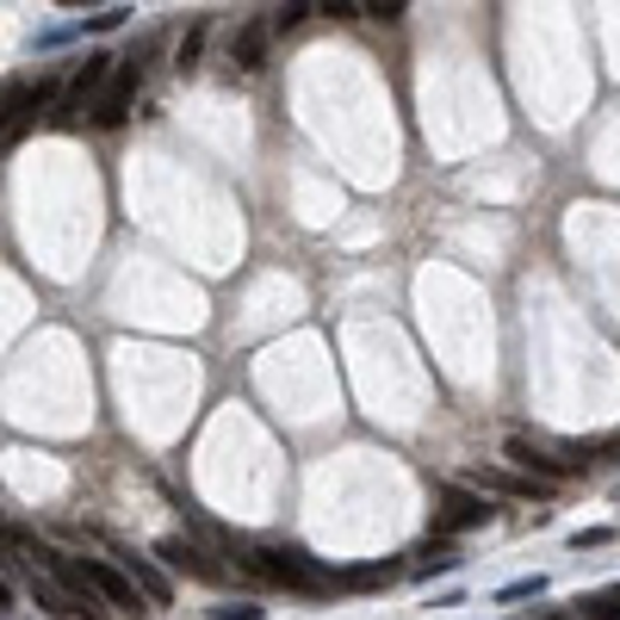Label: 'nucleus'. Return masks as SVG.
<instances>
[{"instance_id":"1","label":"nucleus","mask_w":620,"mask_h":620,"mask_svg":"<svg viewBox=\"0 0 620 620\" xmlns=\"http://www.w3.org/2000/svg\"><path fill=\"white\" fill-rule=\"evenodd\" d=\"M248 577H261V583H279V589H304V596H317V589L341 583L335 571H323L310 552H298V546H255V552L242 558Z\"/></svg>"},{"instance_id":"2","label":"nucleus","mask_w":620,"mask_h":620,"mask_svg":"<svg viewBox=\"0 0 620 620\" xmlns=\"http://www.w3.org/2000/svg\"><path fill=\"white\" fill-rule=\"evenodd\" d=\"M112 75H118V56H106V50H87L81 56V69L69 75V87H62V106L56 112H93L100 100H106V87H112Z\"/></svg>"},{"instance_id":"3","label":"nucleus","mask_w":620,"mask_h":620,"mask_svg":"<svg viewBox=\"0 0 620 620\" xmlns=\"http://www.w3.org/2000/svg\"><path fill=\"white\" fill-rule=\"evenodd\" d=\"M490 521V496H478L472 484H447L441 490V509H434V534H472V527Z\"/></svg>"},{"instance_id":"4","label":"nucleus","mask_w":620,"mask_h":620,"mask_svg":"<svg viewBox=\"0 0 620 620\" xmlns=\"http://www.w3.org/2000/svg\"><path fill=\"white\" fill-rule=\"evenodd\" d=\"M137 87H143V56H124L118 75H112V87H106V100L93 106V124H100V131L124 124V118H131V106H137Z\"/></svg>"},{"instance_id":"5","label":"nucleus","mask_w":620,"mask_h":620,"mask_svg":"<svg viewBox=\"0 0 620 620\" xmlns=\"http://www.w3.org/2000/svg\"><path fill=\"white\" fill-rule=\"evenodd\" d=\"M503 459H509V472H521V478H534V484H552V490L577 472V459H552L546 447H534V441H521V434L503 447Z\"/></svg>"},{"instance_id":"6","label":"nucleus","mask_w":620,"mask_h":620,"mask_svg":"<svg viewBox=\"0 0 620 620\" xmlns=\"http://www.w3.org/2000/svg\"><path fill=\"white\" fill-rule=\"evenodd\" d=\"M81 565H87V583H93V596H100L106 608H124V614H143V608H149V602H143V589L131 583L112 558H81Z\"/></svg>"},{"instance_id":"7","label":"nucleus","mask_w":620,"mask_h":620,"mask_svg":"<svg viewBox=\"0 0 620 620\" xmlns=\"http://www.w3.org/2000/svg\"><path fill=\"white\" fill-rule=\"evenodd\" d=\"M155 558H162V565H168V571H186V577H205V583H224V565H217L211 552H205L199 540H186V534H168V540L155 546Z\"/></svg>"},{"instance_id":"8","label":"nucleus","mask_w":620,"mask_h":620,"mask_svg":"<svg viewBox=\"0 0 620 620\" xmlns=\"http://www.w3.org/2000/svg\"><path fill=\"white\" fill-rule=\"evenodd\" d=\"M472 490L478 496H515V503H527V496L546 503L552 484H534V478H521V472H509V465H478V472H472Z\"/></svg>"},{"instance_id":"9","label":"nucleus","mask_w":620,"mask_h":620,"mask_svg":"<svg viewBox=\"0 0 620 620\" xmlns=\"http://www.w3.org/2000/svg\"><path fill=\"white\" fill-rule=\"evenodd\" d=\"M267 44H273V25H267V19H242V25L230 31V69L255 75L267 62Z\"/></svg>"},{"instance_id":"10","label":"nucleus","mask_w":620,"mask_h":620,"mask_svg":"<svg viewBox=\"0 0 620 620\" xmlns=\"http://www.w3.org/2000/svg\"><path fill=\"white\" fill-rule=\"evenodd\" d=\"M112 565H118V571L143 589V602H149V608H168L174 602V583H168V571H162V565H149V558H137V552H118Z\"/></svg>"},{"instance_id":"11","label":"nucleus","mask_w":620,"mask_h":620,"mask_svg":"<svg viewBox=\"0 0 620 620\" xmlns=\"http://www.w3.org/2000/svg\"><path fill=\"white\" fill-rule=\"evenodd\" d=\"M583 620H620V583L614 589H596V596H583Z\"/></svg>"},{"instance_id":"12","label":"nucleus","mask_w":620,"mask_h":620,"mask_svg":"<svg viewBox=\"0 0 620 620\" xmlns=\"http://www.w3.org/2000/svg\"><path fill=\"white\" fill-rule=\"evenodd\" d=\"M310 13H317L310 0H286V7H273V19H267V25H273V31H292V25H304Z\"/></svg>"},{"instance_id":"13","label":"nucleus","mask_w":620,"mask_h":620,"mask_svg":"<svg viewBox=\"0 0 620 620\" xmlns=\"http://www.w3.org/2000/svg\"><path fill=\"white\" fill-rule=\"evenodd\" d=\"M391 577H397V565H360V571H341V583L366 589V583H391Z\"/></svg>"},{"instance_id":"14","label":"nucleus","mask_w":620,"mask_h":620,"mask_svg":"<svg viewBox=\"0 0 620 620\" xmlns=\"http://www.w3.org/2000/svg\"><path fill=\"white\" fill-rule=\"evenodd\" d=\"M527 596H546V577H515V583H503L496 602H527Z\"/></svg>"},{"instance_id":"15","label":"nucleus","mask_w":620,"mask_h":620,"mask_svg":"<svg viewBox=\"0 0 620 620\" xmlns=\"http://www.w3.org/2000/svg\"><path fill=\"white\" fill-rule=\"evenodd\" d=\"M199 50H205V25H193L180 38V50H174V69H193V62H199Z\"/></svg>"},{"instance_id":"16","label":"nucleus","mask_w":620,"mask_h":620,"mask_svg":"<svg viewBox=\"0 0 620 620\" xmlns=\"http://www.w3.org/2000/svg\"><path fill=\"white\" fill-rule=\"evenodd\" d=\"M267 608H255V602H217L211 608V620H261Z\"/></svg>"},{"instance_id":"17","label":"nucleus","mask_w":620,"mask_h":620,"mask_svg":"<svg viewBox=\"0 0 620 620\" xmlns=\"http://www.w3.org/2000/svg\"><path fill=\"white\" fill-rule=\"evenodd\" d=\"M360 13L366 19H403L410 7H403V0H372V7H360Z\"/></svg>"},{"instance_id":"18","label":"nucleus","mask_w":620,"mask_h":620,"mask_svg":"<svg viewBox=\"0 0 620 620\" xmlns=\"http://www.w3.org/2000/svg\"><path fill=\"white\" fill-rule=\"evenodd\" d=\"M112 25H124V7H106V13H93V31H112Z\"/></svg>"},{"instance_id":"19","label":"nucleus","mask_w":620,"mask_h":620,"mask_svg":"<svg viewBox=\"0 0 620 620\" xmlns=\"http://www.w3.org/2000/svg\"><path fill=\"white\" fill-rule=\"evenodd\" d=\"M608 540H614L608 527H589V534H577V552H583V546H608Z\"/></svg>"},{"instance_id":"20","label":"nucleus","mask_w":620,"mask_h":620,"mask_svg":"<svg viewBox=\"0 0 620 620\" xmlns=\"http://www.w3.org/2000/svg\"><path fill=\"white\" fill-rule=\"evenodd\" d=\"M0 608H13V589H7V583H0Z\"/></svg>"}]
</instances>
